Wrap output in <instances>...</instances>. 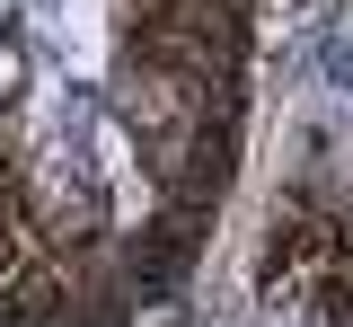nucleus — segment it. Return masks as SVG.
I'll return each instance as SVG.
<instances>
[{"label":"nucleus","mask_w":353,"mask_h":327,"mask_svg":"<svg viewBox=\"0 0 353 327\" xmlns=\"http://www.w3.org/2000/svg\"><path fill=\"white\" fill-rule=\"evenodd\" d=\"M0 89H9V53H0Z\"/></svg>","instance_id":"obj_1"}]
</instances>
